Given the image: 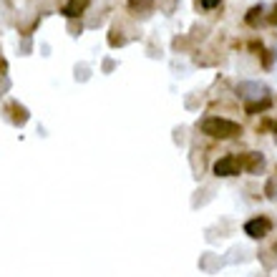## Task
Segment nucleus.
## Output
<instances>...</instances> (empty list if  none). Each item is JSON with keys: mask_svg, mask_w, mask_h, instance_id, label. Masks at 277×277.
Instances as JSON below:
<instances>
[{"mask_svg": "<svg viewBox=\"0 0 277 277\" xmlns=\"http://www.w3.org/2000/svg\"><path fill=\"white\" fill-rule=\"evenodd\" d=\"M202 134H207L212 138H237L242 136V126L237 121H229V119H219V116H207L202 124H199Z\"/></svg>", "mask_w": 277, "mask_h": 277, "instance_id": "f257e3e1", "label": "nucleus"}, {"mask_svg": "<svg viewBox=\"0 0 277 277\" xmlns=\"http://www.w3.org/2000/svg\"><path fill=\"white\" fill-rule=\"evenodd\" d=\"M272 232V222L267 217H252L245 222V234L252 237V239H262Z\"/></svg>", "mask_w": 277, "mask_h": 277, "instance_id": "f03ea898", "label": "nucleus"}, {"mask_svg": "<svg viewBox=\"0 0 277 277\" xmlns=\"http://www.w3.org/2000/svg\"><path fill=\"white\" fill-rule=\"evenodd\" d=\"M239 171H242V164H239V156H234V154H227V156L214 161V174L217 177H237Z\"/></svg>", "mask_w": 277, "mask_h": 277, "instance_id": "7ed1b4c3", "label": "nucleus"}, {"mask_svg": "<svg viewBox=\"0 0 277 277\" xmlns=\"http://www.w3.org/2000/svg\"><path fill=\"white\" fill-rule=\"evenodd\" d=\"M237 93L242 96V98H267V93H270V88L265 86V83H257V81H242L239 86H237Z\"/></svg>", "mask_w": 277, "mask_h": 277, "instance_id": "20e7f679", "label": "nucleus"}, {"mask_svg": "<svg viewBox=\"0 0 277 277\" xmlns=\"http://www.w3.org/2000/svg\"><path fill=\"white\" fill-rule=\"evenodd\" d=\"M239 164H242L250 174H260V171L265 169V156H262V154H257V151H250L247 156H242V159H239Z\"/></svg>", "mask_w": 277, "mask_h": 277, "instance_id": "39448f33", "label": "nucleus"}, {"mask_svg": "<svg viewBox=\"0 0 277 277\" xmlns=\"http://www.w3.org/2000/svg\"><path fill=\"white\" fill-rule=\"evenodd\" d=\"M8 114H10V121H13L15 126H23V124L30 119L28 109H25L23 103H18V101H8Z\"/></svg>", "mask_w": 277, "mask_h": 277, "instance_id": "423d86ee", "label": "nucleus"}, {"mask_svg": "<svg viewBox=\"0 0 277 277\" xmlns=\"http://www.w3.org/2000/svg\"><path fill=\"white\" fill-rule=\"evenodd\" d=\"M88 5H91V0H68V3L63 5V10H61V13H63L66 18H78V15H81Z\"/></svg>", "mask_w": 277, "mask_h": 277, "instance_id": "0eeeda50", "label": "nucleus"}, {"mask_svg": "<svg viewBox=\"0 0 277 277\" xmlns=\"http://www.w3.org/2000/svg\"><path fill=\"white\" fill-rule=\"evenodd\" d=\"M262 13H265V8H262V5L250 8V10H247V15H245V23H247L250 28H257V23L262 20Z\"/></svg>", "mask_w": 277, "mask_h": 277, "instance_id": "6e6552de", "label": "nucleus"}, {"mask_svg": "<svg viewBox=\"0 0 277 277\" xmlns=\"http://www.w3.org/2000/svg\"><path fill=\"white\" fill-rule=\"evenodd\" d=\"M270 109V98H262V101H247V106H245V111L250 114V116H255V114H260V111H267Z\"/></svg>", "mask_w": 277, "mask_h": 277, "instance_id": "1a4fd4ad", "label": "nucleus"}, {"mask_svg": "<svg viewBox=\"0 0 277 277\" xmlns=\"http://www.w3.org/2000/svg\"><path fill=\"white\" fill-rule=\"evenodd\" d=\"M124 43H126V38L121 36V30L111 28V33H109V46H111V48H119V46H124Z\"/></svg>", "mask_w": 277, "mask_h": 277, "instance_id": "9d476101", "label": "nucleus"}, {"mask_svg": "<svg viewBox=\"0 0 277 277\" xmlns=\"http://www.w3.org/2000/svg\"><path fill=\"white\" fill-rule=\"evenodd\" d=\"M219 3H222V0H199V5H202L204 10H214V8H219Z\"/></svg>", "mask_w": 277, "mask_h": 277, "instance_id": "9b49d317", "label": "nucleus"}, {"mask_svg": "<svg viewBox=\"0 0 277 277\" xmlns=\"http://www.w3.org/2000/svg\"><path fill=\"white\" fill-rule=\"evenodd\" d=\"M267 23H270V25H277V5L272 8V13L267 15Z\"/></svg>", "mask_w": 277, "mask_h": 277, "instance_id": "f8f14e48", "label": "nucleus"}, {"mask_svg": "<svg viewBox=\"0 0 277 277\" xmlns=\"http://www.w3.org/2000/svg\"><path fill=\"white\" fill-rule=\"evenodd\" d=\"M262 63H265V66H267V68H270V66H272V53H270V51H267V53H265V58H262Z\"/></svg>", "mask_w": 277, "mask_h": 277, "instance_id": "ddd939ff", "label": "nucleus"}, {"mask_svg": "<svg viewBox=\"0 0 277 277\" xmlns=\"http://www.w3.org/2000/svg\"><path fill=\"white\" fill-rule=\"evenodd\" d=\"M250 48H252V51H262V43H257V41H252V43H250Z\"/></svg>", "mask_w": 277, "mask_h": 277, "instance_id": "4468645a", "label": "nucleus"}, {"mask_svg": "<svg viewBox=\"0 0 277 277\" xmlns=\"http://www.w3.org/2000/svg\"><path fill=\"white\" fill-rule=\"evenodd\" d=\"M267 126H272V129H275V134H277V121H275V124H267Z\"/></svg>", "mask_w": 277, "mask_h": 277, "instance_id": "2eb2a0df", "label": "nucleus"}, {"mask_svg": "<svg viewBox=\"0 0 277 277\" xmlns=\"http://www.w3.org/2000/svg\"><path fill=\"white\" fill-rule=\"evenodd\" d=\"M275 144H277V136H275Z\"/></svg>", "mask_w": 277, "mask_h": 277, "instance_id": "dca6fc26", "label": "nucleus"}]
</instances>
